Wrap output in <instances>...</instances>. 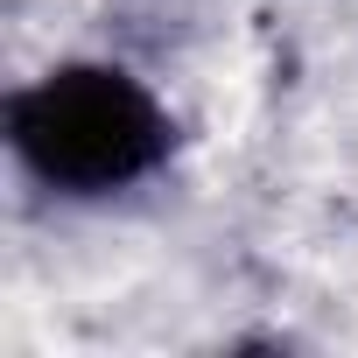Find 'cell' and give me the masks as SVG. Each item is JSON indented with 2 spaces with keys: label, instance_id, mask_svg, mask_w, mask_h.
I'll return each mask as SVG.
<instances>
[{
  "label": "cell",
  "instance_id": "cell-1",
  "mask_svg": "<svg viewBox=\"0 0 358 358\" xmlns=\"http://www.w3.org/2000/svg\"><path fill=\"white\" fill-rule=\"evenodd\" d=\"M15 155L50 190L106 197L127 190L169 155V113L155 92L113 64H64L8 99Z\"/></svg>",
  "mask_w": 358,
  "mask_h": 358
}]
</instances>
